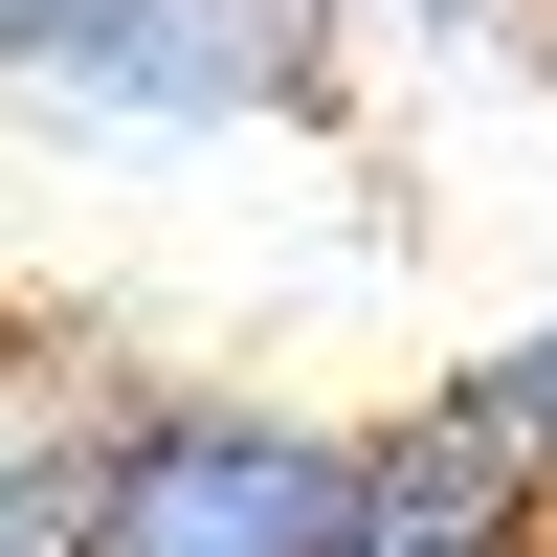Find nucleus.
Returning <instances> with one entry per match:
<instances>
[{"instance_id":"3","label":"nucleus","mask_w":557,"mask_h":557,"mask_svg":"<svg viewBox=\"0 0 557 557\" xmlns=\"http://www.w3.org/2000/svg\"><path fill=\"white\" fill-rule=\"evenodd\" d=\"M424 380L469 401L491 446H513V491H535V513H557V290L513 312V335H469V357H424Z\"/></svg>"},{"instance_id":"6","label":"nucleus","mask_w":557,"mask_h":557,"mask_svg":"<svg viewBox=\"0 0 557 557\" xmlns=\"http://www.w3.org/2000/svg\"><path fill=\"white\" fill-rule=\"evenodd\" d=\"M535 45H557V0H535Z\"/></svg>"},{"instance_id":"1","label":"nucleus","mask_w":557,"mask_h":557,"mask_svg":"<svg viewBox=\"0 0 557 557\" xmlns=\"http://www.w3.org/2000/svg\"><path fill=\"white\" fill-rule=\"evenodd\" d=\"M67 557H357V401L134 380L112 446H89V535Z\"/></svg>"},{"instance_id":"4","label":"nucleus","mask_w":557,"mask_h":557,"mask_svg":"<svg viewBox=\"0 0 557 557\" xmlns=\"http://www.w3.org/2000/svg\"><path fill=\"white\" fill-rule=\"evenodd\" d=\"M134 0H0V112H45L67 134V89H89V45H112Z\"/></svg>"},{"instance_id":"2","label":"nucleus","mask_w":557,"mask_h":557,"mask_svg":"<svg viewBox=\"0 0 557 557\" xmlns=\"http://www.w3.org/2000/svg\"><path fill=\"white\" fill-rule=\"evenodd\" d=\"M112 401H134L112 335H67V312L0 290V557H67V535H89V446H112Z\"/></svg>"},{"instance_id":"5","label":"nucleus","mask_w":557,"mask_h":557,"mask_svg":"<svg viewBox=\"0 0 557 557\" xmlns=\"http://www.w3.org/2000/svg\"><path fill=\"white\" fill-rule=\"evenodd\" d=\"M491 23H535V0H357V45H491Z\"/></svg>"}]
</instances>
